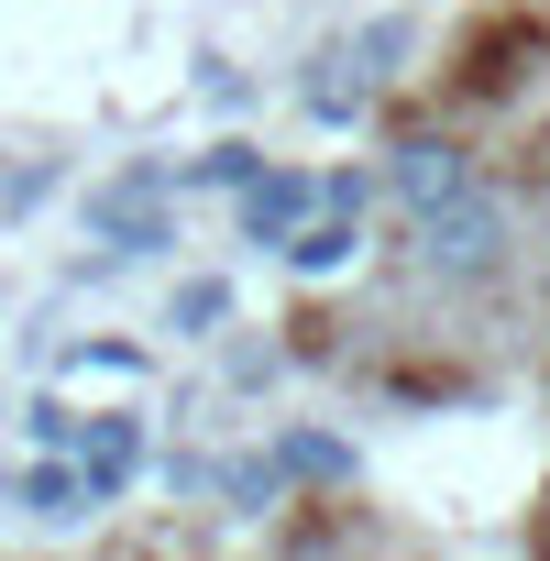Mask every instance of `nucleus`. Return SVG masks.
<instances>
[{"instance_id": "nucleus-1", "label": "nucleus", "mask_w": 550, "mask_h": 561, "mask_svg": "<svg viewBox=\"0 0 550 561\" xmlns=\"http://www.w3.org/2000/svg\"><path fill=\"white\" fill-rule=\"evenodd\" d=\"M419 264H429V275H451V287L495 275V264H506V209H495L484 187H462L451 209H429V220H419Z\"/></svg>"}, {"instance_id": "nucleus-2", "label": "nucleus", "mask_w": 550, "mask_h": 561, "mask_svg": "<svg viewBox=\"0 0 550 561\" xmlns=\"http://www.w3.org/2000/svg\"><path fill=\"white\" fill-rule=\"evenodd\" d=\"M386 187H397L408 220H429V209H451V198L473 187V154H462L451 133H419V144H397V176H386Z\"/></svg>"}, {"instance_id": "nucleus-3", "label": "nucleus", "mask_w": 550, "mask_h": 561, "mask_svg": "<svg viewBox=\"0 0 550 561\" xmlns=\"http://www.w3.org/2000/svg\"><path fill=\"white\" fill-rule=\"evenodd\" d=\"M309 198H320L309 176H264V187L242 198V231H253V242H275V253H287V220H298Z\"/></svg>"}, {"instance_id": "nucleus-4", "label": "nucleus", "mask_w": 550, "mask_h": 561, "mask_svg": "<svg viewBox=\"0 0 550 561\" xmlns=\"http://www.w3.org/2000/svg\"><path fill=\"white\" fill-rule=\"evenodd\" d=\"M353 242H364V231H353V209H331V220H309V231L287 242V264H298V275H342V264H353Z\"/></svg>"}, {"instance_id": "nucleus-5", "label": "nucleus", "mask_w": 550, "mask_h": 561, "mask_svg": "<svg viewBox=\"0 0 550 561\" xmlns=\"http://www.w3.org/2000/svg\"><path fill=\"white\" fill-rule=\"evenodd\" d=\"M78 440H89V495H111V484L144 462V430H133V419H100V430H78Z\"/></svg>"}, {"instance_id": "nucleus-6", "label": "nucleus", "mask_w": 550, "mask_h": 561, "mask_svg": "<svg viewBox=\"0 0 550 561\" xmlns=\"http://www.w3.org/2000/svg\"><path fill=\"white\" fill-rule=\"evenodd\" d=\"M78 495H89V473H67V462L23 473V506H34V517H78Z\"/></svg>"}, {"instance_id": "nucleus-7", "label": "nucleus", "mask_w": 550, "mask_h": 561, "mask_svg": "<svg viewBox=\"0 0 550 561\" xmlns=\"http://www.w3.org/2000/svg\"><path fill=\"white\" fill-rule=\"evenodd\" d=\"M287 473H353L342 440H287Z\"/></svg>"}, {"instance_id": "nucleus-8", "label": "nucleus", "mask_w": 550, "mask_h": 561, "mask_svg": "<svg viewBox=\"0 0 550 561\" xmlns=\"http://www.w3.org/2000/svg\"><path fill=\"white\" fill-rule=\"evenodd\" d=\"M298 561H331V550H298Z\"/></svg>"}]
</instances>
